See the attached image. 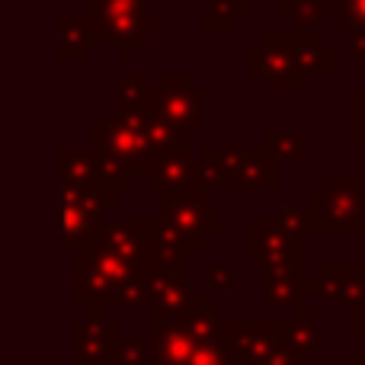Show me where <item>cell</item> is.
<instances>
[{
  "instance_id": "cell-2",
  "label": "cell",
  "mask_w": 365,
  "mask_h": 365,
  "mask_svg": "<svg viewBox=\"0 0 365 365\" xmlns=\"http://www.w3.org/2000/svg\"><path fill=\"white\" fill-rule=\"evenodd\" d=\"M90 154L96 160L100 189L119 202L135 177L145 173L154 160L151 151V113L145 115H113L90 122Z\"/></svg>"
},
{
  "instance_id": "cell-33",
  "label": "cell",
  "mask_w": 365,
  "mask_h": 365,
  "mask_svg": "<svg viewBox=\"0 0 365 365\" xmlns=\"http://www.w3.org/2000/svg\"><path fill=\"white\" fill-rule=\"evenodd\" d=\"M266 365H308V356L298 353V349H292V346H279L276 353L269 356Z\"/></svg>"
},
{
  "instance_id": "cell-39",
  "label": "cell",
  "mask_w": 365,
  "mask_h": 365,
  "mask_svg": "<svg viewBox=\"0 0 365 365\" xmlns=\"http://www.w3.org/2000/svg\"><path fill=\"white\" fill-rule=\"evenodd\" d=\"M349 365H365V346H362V349H356V353L349 356Z\"/></svg>"
},
{
  "instance_id": "cell-34",
  "label": "cell",
  "mask_w": 365,
  "mask_h": 365,
  "mask_svg": "<svg viewBox=\"0 0 365 365\" xmlns=\"http://www.w3.org/2000/svg\"><path fill=\"white\" fill-rule=\"evenodd\" d=\"M279 221H282L285 227H292V231L298 234H308V218H304V208H282V215H279Z\"/></svg>"
},
{
  "instance_id": "cell-22",
  "label": "cell",
  "mask_w": 365,
  "mask_h": 365,
  "mask_svg": "<svg viewBox=\"0 0 365 365\" xmlns=\"http://www.w3.org/2000/svg\"><path fill=\"white\" fill-rule=\"evenodd\" d=\"M93 45H100V38H96V29H93V23H90V16L64 13L61 23H58V48H61L64 61H83Z\"/></svg>"
},
{
  "instance_id": "cell-24",
  "label": "cell",
  "mask_w": 365,
  "mask_h": 365,
  "mask_svg": "<svg viewBox=\"0 0 365 365\" xmlns=\"http://www.w3.org/2000/svg\"><path fill=\"white\" fill-rule=\"evenodd\" d=\"M186 327L192 330L195 340L208 343V346H221V343H227V321H225V314H221V308H215V304L199 308L192 317H189Z\"/></svg>"
},
{
  "instance_id": "cell-31",
  "label": "cell",
  "mask_w": 365,
  "mask_h": 365,
  "mask_svg": "<svg viewBox=\"0 0 365 365\" xmlns=\"http://www.w3.org/2000/svg\"><path fill=\"white\" fill-rule=\"evenodd\" d=\"M189 365H237V359L231 356L227 343H221V346H208V343H199V349L192 353Z\"/></svg>"
},
{
  "instance_id": "cell-11",
  "label": "cell",
  "mask_w": 365,
  "mask_h": 365,
  "mask_svg": "<svg viewBox=\"0 0 365 365\" xmlns=\"http://www.w3.org/2000/svg\"><path fill=\"white\" fill-rule=\"evenodd\" d=\"M279 346V321H227V349L237 365H266Z\"/></svg>"
},
{
  "instance_id": "cell-16",
  "label": "cell",
  "mask_w": 365,
  "mask_h": 365,
  "mask_svg": "<svg viewBox=\"0 0 365 365\" xmlns=\"http://www.w3.org/2000/svg\"><path fill=\"white\" fill-rule=\"evenodd\" d=\"M148 340H151V359L154 365H189L192 353L199 349V340L186 324H167L145 317Z\"/></svg>"
},
{
  "instance_id": "cell-38",
  "label": "cell",
  "mask_w": 365,
  "mask_h": 365,
  "mask_svg": "<svg viewBox=\"0 0 365 365\" xmlns=\"http://www.w3.org/2000/svg\"><path fill=\"white\" fill-rule=\"evenodd\" d=\"M349 141L365 151V122H353V128H349Z\"/></svg>"
},
{
  "instance_id": "cell-37",
  "label": "cell",
  "mask_w": 365,
  "mask_h": 365,
  "mask_svg": "<svg viewBox=\"0 0 365 365\" xmlns=\"http://www.w3.org/2000/svg\"><path fill=\"white\" fill-rule=\"evenodd\" d=\"M349 58H356V61H365V32H353L349 36Z\"/></svg>"
},
{
  "instance_id": "cell-1",
  "label": "cell",
  "mask_w": 365,
  "mask_h": 365,
  "mask_svg": "<svg viewBox=\"0 0 365 365\" xmlns=\"http://www.w3.org/2000/svg\"><path fill=\"white\" fill-rule=\"evenodd\" d=\"M148 279V263H128L109 247L93 244L74 257V304L87 314H106L109 308H145Z\"/></svg>"
},
{
  "instance_id": "cell-19",
  "label": "cell",
  "mask_w": 365,
  "mask_h": 365,
  "mask_svg": "<svg viewBox=\"0 0 365 365\" xmlns=\"http://www.w3.org/2000/svg\"><path fill=\"white\" fill-rule=\"evenodd\" d=\"M279 336L282 346H292L298 353H321L324 349V336H321V308L304 302L302 308L292 311L289 321H279Z\"/></svg>"
},
{
  "instance_id": "cell-25",
  "label": "cell",
  "mask_w": 365,
  "mask_h": 365,
  "mask_svg": "<svg viewBox=\"0 0 365 365\" xmlns=\"http://www.w3.org/2000/svg\"><path fill=\"white\" fill-rule=\"evenodd\" d=\"M263 148L276 158V164H302L308 158V135L304 132H269Z\"/></svg>"
},
{
  "instance_id": "cell-35",
  "label": "cell",
  "mask_w": 365,
  "mask_h": 365,
  "mask_svg": "<svg viewBox=\"0 0 365 365\" xmlns=\"http://www.w3.org/2000/svg\"><path fill=\"white\" fill-rule=\"evenodd\" d=\"M349 334H353L356 340H365V302L359 308L349 311Z\"/></svg>"
},
{
  "instance_id": "cell-40",
  "label": "cell",
  "mask_w": 365,
  "mask_h": 365,
  "mask_svg": "<svg viewBox=\"0 0 365 365\" xmlns=\"http://www.w3.org/2000/svg\"><path fill=\"white\" fill-rule=\"evenodd\" d=\"M68 365H81V362H68Z\"/></svg>"
},
{
  "instance_id": "cell-6",
  "label": "cell",
  "mask_w": 365,
  "mask_h": 365,
  "mask_svg": "<svg viewBox=\"0 0 365 365\" xmlns=\"http://www.w3.org/2000/svg\"><path fill=\"white\" fill-rule=\"evenodd\" d=\"M160 221L180 234L189 250H202L221 231V208L205 202V186L160 195Z\"/></svg>"
},
{
  "instance_id": "cell-36",
  "label": "cell",
  "mask_w": 365,
  "mask_h": 365,
  "mask_svg": "<svg viewBox=\"0 0 365 365\" xmlns=\"http://www.w3.org/2000/svg\"><path fill=\"white\" fill-rule=\"evenodd\" d=\"M349 115H353V122H365V83L362 87L353 90V96H349Z\"/></svg>"
},
{
  "instance_id": "cell-17",
  "label": "cell",
  "mask_w": 365,
  "mask_h": 365,
  "mask_svg": "<svg viewBox=\"0 0 365 365\" xmlns=\"http://www.w3.org/2000/svg\"><path fill=\"white\" fill-rule=\"evenodd\" d=\"M311 292L304 266H269L263 269V298L272 308H302Z\"/></svg>"
},
{
  "instance_id": "cell-7",
  "label": "cell",
  "mask_w": 365,
  "mask_h": 365,
  "mask_svg": "<svg viewBox=\"0 0 365 365\" xmlns=\"http://www.w3.org/2000/svg\"><path fill=\"white\" fill-rule=\"evenodd\" d=\"M151 115L192 138L205 132V90L192 87L186 74H167L151 90Z\"/></svg>"
},
{
  "instance_id": "cell-18",
  "label": "cell",
  "mask_w": 365,
  "mask_h": 365,
  "mask_svg": "<svg viewBox=\"0 0 365 365\" xmlns=\"http://www.w3.org/2000/svg\"><path fill=\"white\" fill-rule=\"evenodd\" d=\"M292 51L295 61L304 74H334L336 71V48L321 38V29H304V26H292L289 29Z\"/></svg>"
},
{
  "instance_id": "cell-10",
  "label": "cell",
  "mask_w": 365,
  "mask_h": 365,
  "mask_svg": "<svg viewBox=\"0 0 365 365\" xmlns=\"http://www.w3.org/2000/svg\"><path fill=\"white\" fill-rule=\"evenodd\" d=\"M205 295L192 289L189 276H177V272H154L148 279V317L167 324H189V317L199 308H205Z\"/></svg>"
},
{
  "instance_id": "cell-5",
  "label": "cell",
  "mask_w": 365,
  "mask_h": 365,
  "mask_svg": "<svg viewBox=\"0 0 365 365\" xmlns=\"http://www.w3.org/2000/svg\"><path fill=\"white\" fill-rule=\"evenodd\" d=\"M115 205L100 186L96 189H81V186H64L61 199H58V247L61 250L83 253L93 244H100L106 221L103 212Z\"/></svg>"
},
{
  "instance_id": "cell-23",
  "label": "cell",
  "mask_w": 365,
  "mask_h": 365,
  "mask_svg": "<svg viewBox=\"0 0 365 365\" xmlns=\"http://www.w3.org/2000/svg\"><path fill=\"white\" fill-rule=\"evenodd\" d=\"M58 170H61L64 186H81V189H96L100 186L96 160H93V154L90 151L61 148V154H58Z\"/></svg>"
},
{
  "instance_id": "cell-9",
  "label": "cell",
  "mask_w": 365,
  "mask_h": 365,
  "mask_svg": "<svg viewBox=\"0 0 365 365\" xmlns=\"http://www.w3.org/2000/svg\"><path fill=\"white\" fill-rule=\"evenodd\" d=\"M247 257L263 266H304V234L285 227L279 218H257L247 227Z\"/></svg>"
},
{
  "instance_id": "cell-14",
  "label": "cell",
  "mask_w": 365,
  "mask_h": 365,
  "mask_svg": "<svg viewBox=\"0 0 365 365\" xmlns=\"http://www.w3.org/2000/svg\"><path fill=\"white\" fill-rule=\"evenodd\" d=\"M145 186L154 192H186V189H202V164L192 160V154H164V158H154L145 167Z\"/></svg>"
},
{
  "instance_id": "cell-12",
  "label": "cell",
  "mask_w": 365,
  "mask_h": 365,
  "mask_svg": "<svg viewBox=\"0 0 365 365\" xmlns=\"http://www.w3.org/2000/svg\"><path fill=\"white\" fill-rule=\"evenodd\" d=\"M119 324L113 317L103 314H87L74 324V362L81 365H113L115 346H119Z\"/></svg>"
},
{
  "instance_id": "cell-32",
  "label": "cell",
  "mask_w": 365,
  "mask_h": 365,
  "mask_svg": "<svg viewBox=\"0 0 365 365\" xmlns=\"http://www.w3.org/2000/svg\"><path fill=\"white\" fill-rule=\"evenodd\" d=\"M208 292H231L234 289V263H212L205 269Z\"/></svg>"
},
{
  "instance_id": "cell-13",
  "label": "cell",
  "mask_w": 365,
  "mask_h": 365,
  "mask_svg": "<svg viewBox=\"0 0 365 365\" xmlns=\"http://www.w3.org/2000/svg\"><path fill=\"white\" fill-rule=\"evenodd\" d=\"M189 250L180 240V234L160 218L145 221V263L154 272H177V276H189Z\"/></svg>"
},
{
  "instance_id": "cell-21",
  "label": "cell",
  "mask_w": 365,
  "mask_h": 365,
  "mask_svg": "<svg viewBox=\"0 0 365 365\" xmlns=\"http://www.w3.org/2000/svg\"><path fill=\"white\" fill-rule=\"evenodd\" d=\"M100 244L109 247L113 253H119L128 263H145V221H138V218L109 221Z\"/></svg>"
},
{
  "instance_id": "cell-26",
  "label": "cell",
  "mask_w": 365,
  "mask_h": 365,
  "mask_svg": "<svg viewBox=\"0 0 365 365\" xmlns=\"http://www.w3.org/2000/svg\"><path fill=\"white\" fill-rule=\"evenodd\" d=\"M119 113L145 115L151 113V83L141 74H125L119 81Z\"/></svg>"
},
{
  "instance_id": "cell-29",
  "label": "cell",
  "mask_w": 365,
  "mask_h": 365,
  "mask_svg": "<svg viewBox=\"0 0 365 365\" xmlns=\"http://www.w3.org/2000/svg\"><path fill=\"white\" fill-rule=\"evenodd\" d=\"M334 23H336V29L346 32V36L365 32V0H336Z\"/></svg>"
},
{
  "instance_id": "cell-20",
  "label": "cell",
  "mask_w": 365,
  "mask_h": 365,
  "mask_svg": "<svg viewBox=\"0 0 365 365\" xmlns=\"http://www.w3.org/2000/svg\"><path fill=\"white\" fill-rule=\"evenodd\" d=\"M279 182V164L266 148H244L237 167V192H272Z\"/></svg>"
},
{
  "instance_id": "cell-28",
  "label": "cell",
  "mask_w": 365,
  "mask_h": 365,
  "mask_svg": "<svg viewBox=\"0 0 365 365\" xmlns=\"http://www.w3.org/2000/svg\"><path fill=\"white\" fill-rule=\"evenodd\" d=\"M205 6H208L205 10V26L208 29H218V32L234 29L237 19L247 16V10H250L244 0H205Z\"/></svg>"
},
{
  "instance_id": "cell-4",
  "label": "cell",
  "mask_w": 365,
  "mask_h": 365,
  "mask_svg": "<svg viewBox=\"0 0 365 365\" xmlns=\"http://www.w3.org/2000/svg\"><path fill=\"white\" fill-rule=\"evenodd\" d=\"M100 45H113L119 58H132L148 42L151 29H160V16L151 13V0H90L87 10Z\"/></svg>"
},
{
  "instance_id": "cell-27",
  "label": "cell",
  "mask_w": 365,
  "mask_h": 365,
  "mask_svg": "<svg viewBox=\"0 0 365 365\" xmlns=\"http://www.w3.org/2000/svg\"><path fill=\"white\" fill-rule=\"evenodd\" d=\"M282 16H292L295 26L304 29H317L324 23V16H334V4L330 0H282L279 4Z\"/></svg>"
},
{
  "instance_id": "cell-3",
  "label": "cell",
  "mask_w": 365,
  "mask_h": 365,
  "mask_svg": "<svg viewBox=\"0 0 365 365\" xmlns=\"http://www.w3.org/2000/svg\"><path fill=\"white\" fill-rule=\"evenodd\" d=\"M308 234H362L365 231V177H330L311 189L304 202Z\"/></svg>"
},
{
  "instance_id": "cell-15",
  "label": "cell",
  "mask_w": 365,
  "mask_h": 365,
  "mask_svg": "<svg viewBox=\"0 0 365 365\" xmlns=\"http://www.w3.org/2000/svg\"><path fill=\"white\" fill-rule=\"evenodd\" d=\"M311 292L324 302L346 304L349 311L365 302V266L362 263H327L317 279H311Z\"/></svg>"
},
{
  "instance_id": "cell-30",
  "label": "cell",
  "mask_w": 365,
  "mask_h": 365,
  "mask_svg": "<svg viewBox=\"0 0 365 365\" xmlns=\"http://www.w3.org/2000/svg\"><path fill=\"white\" fill-rule=\"evenodd\" d=\"M113 365H154L151 340H119Z\"/></svg>"
},
{
  "instance_id": "cell-41",
  "label": "cell",
  "mask_w": 365,
  "mask_h": 365,
  "mask_svg": "<svg viewBox=\"0 0 365 365\" xmlns=\"http://www.w3.org/2000/svg\"><path fill=\"white\" fill-rule=\"evenodd\" d=\"M346 365H349V362H346Z\"/></svg>"
},
{
  "instance_id": "cell-8",
  "label": "cell",
  "mask_w": 365,
  "mask_h": 365,
  "mask_svg": "<svg viewBox=\"0 0 365 365\" xmlns=\"http://www.w3.org/2000/svg\"><path fill=\"white\" fill-rule=\"evenodd\" d=\"M250 74H257L272 90H302L308 74L298 68L289 29H269L263 42L250 48Z\"/></svg>"
}]
</instances>
